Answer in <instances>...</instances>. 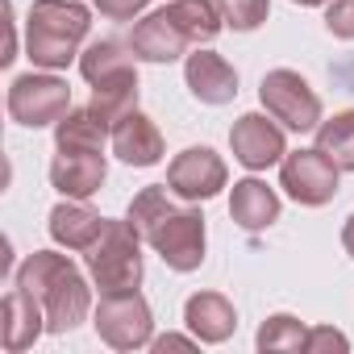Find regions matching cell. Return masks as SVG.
<instances>
[{"instance_id":"obj_1","label":"cell","mask_w":354,"mask_h":354,"mask_svg":"<svg viewBox=\"0 0 354 354\" xmlns=\"http://www.w3.org/2000/svg\"><path fill=\"white\" fill-rule=\"evenodd\" d=\"M17 288L30 292L46 313V333H71L92 313V288L67 254L34 250L17 267Z\"/></svg>"},{"instance_id":"obj_2","label":"cell","mask_w":354,"mask_h":354,"mask_svg":"<svg viewBox=\"0 0 354 354\" xmlns=\"http://www.w3.org/2000/svg\"><path fill=\"white\" fill-rule=\"evenodd\" d=\"M92 30V13L80 0H34L26 17V55L42 71H67L80 63V46Z\"/></svg>"},{"instance_id":"obj_3","label":"cell","mask_w":354,"mask_h":354,"mask_svg":"<svg viewBox=\"0 0 354 354\" xmlns=\"http://www.w3.org/2000/svg\"><path fill=\"white\" fill-rule=\"evenodd\" d=\"M84 259H88V275L100 288V296L142 288V234L129 221H109L96 246L84 250Z\"/></svg>"},{"instance_id":"obj_4","label":"cell","mask_w":354,"mask_h":354,"mask_svg":"<svg viewBox=\"0 0 354 354\" xmlns=\"http://www.w3.org/2000/svg\"><path fill=\"white\" fill-rule=\"evenodd\" d=\"M263 109L292 133H317L321 125V96L308 88V80L292 67H275L259 84Z\"/></svg>"},{"instance_id":"obj_5","label":"cell","mask_w":354,"mask_h":354,"mask_svg":"<svg viewBox=\"0 0 354 354\" xmlns=\"http://www.w3.org/2000/svg\"><path fill=\"white\" fill-rule=\"evenodd\" d=\"M71 113V88L55 71H30L9 84V117L26 129L59 125Z\"/></svg>"},{"instance_id":"obj_6","label":"cell","mask_w":354,"mask_h":354,"mask_svg":"<svg viewBox=\"0 0 354 354\" xmlns=\"http://www.w3.org/2000/svg\"><path fill=\"white\" fill-rule=\"evenodd\" d=\"M96 337L113 350H142L154 342V313L146 304L142 292H113L100 296L96 313H92Z\"/></svg>"},{"instance_id":"obj_7","label":"cell","mask_w":354,"mask_h":354,"mask_svg":"<svg viewBox=\"0 0 354 354\" xmlns=\"http://www.w3.org/2000/svg\"><path fill=\"white\" fill-rule=\"evenodd\" d=\"M146 246L171 267V271H196L205 263V217L196 205H175L150 234Z\"/></svg>"},{"instance_id":"obj_8","label":"cell","mask_w":354,"mask_h":354,"mask_svg":"<svg viewBox=\"0 0 354 354\" xmlns=\"http://www.w3.org/2000/svg\"><path fill=\"white\" fill-rule=\"evenodd\" d=\"M279 188L304 205V209H321L337 196L342 188V167L325 154V150H288L279 162Z\"/></svg>"},{"instance_id":"obj_9","label":"cell","mask_w":354,"mask_h":354,"mask_svg":"<svg viewBox=\"0 0 354 354\" xmlns=\"http://www.w3.org/2000/svg\"><path fill=\"white\" fill-rule=\"evenodd\" d=\"M230 180V171H225V158L209 146H188L171 158L167 167V188L188 201V205H201V201H213Z\"/></svg>"},{"instance_id":"obj_10","label":"cell","mask_w":354,"mask_h":354,"mask_svg":"<svg viewBox=\"0 0 354 354\" xmlns=\"http://www.w3.org/2000/svg\"><path fill=\"white\" fill-rule=\"evenodd\" d=\"M230 146L246 171H267V167L283 162V154H288L283 125L271 113H242L230 129Z\"/></svg>"},{"instance_id":"obj_11","label":"cell","mask_w":354,"mask_h":354,"mask_svg":"<svg viewBox=\"0 0 354 354\" xmlns=\"http://www.w3.org/2000/svg\"><path fill=\"white\" fill-rule=\"evenodd\" d=\"M104 180H109V162L96 150H55V158H50V184L71 201L96 196L104 188Z\"/></svg>"},{"instance_id":"obj_12","label":"cell","mask_w":354,"mask_h":354,"mask_svg":"<svg viewBox=\"0 0 354 354\" xmlns=\"http://www.w3.org/2000/svg\"><path fill=\"white\" fill-rule=\"evenodd\" d=\"M129 46H133V59H142V63H175V59L188 55L192 42L184 38V30L175 26V17L167 9H158V13H146L133 26Z\"/></svg>"},{"instance_id":"obj_13","label":"cell","mask_w":354,"mask_h":354,"mask_svg":"<svg viewBox=\"0 0 354 354\" xmlns=\"http://www.w3.org/2000/svg\"><path fill=\"white\" fill-rule=\"evenodd\" d=\"M0 317H5V321H0V342H5L9 354L30 350V346L46 333V313H42V304H38L30 292H21V288H13V292L5 296Z\"/></svg>"},{"instance_id":"obj_14","label":"cell","mask_w":354,"mask_h":354,"mask_svg":"<svg viewBox=\"0 0 354 354\" xmlns=\"http://www.w3.org/2000/svg\"><path fill=\"white\" fill-rule=\"evenodd\" d=\"M184 80H188V88H192V96H196L201 104H230V100L238 96V71H234L221 55H213V50L188 55Z\"/></svg>"},{"instance_id":"obj_15","label":"cell","mask_w":354,"mask_h":354,"mask_svg":"<svg viewBox=\"0 0 354 354\" xmlns=\"http://www.w3.org/2000/svg\"><path fill=\"white\" fill-rule=\"evenodd\" d=\"M184 325L192 329L196 342L221 346V342L234 337L238 313H234V304H230L221 292H196V296H188V304H184Z\"/></svg>"},{"instance_id":"obj_16","label":"cell","mask_w":354,"mask_h":354,"mask_svg":"<svg viewBox=\"0 0 354 354\" xmlns=\"http://www.w3.org/2000/svg\"><path fill=\"white\" fill-rule=\"evenodd\" d=\"M109 146L129 167H154V162H162V133H158V125L146 113H129L125 121H117Z\"/></svg>"},{"instance_id":"obj_17","label":"cell","mask_w":354,"mask_h":354,"mask_svg":"<svg viewBox=\"0 0 354 354\" xmlns=\"http://www.w3.org/2000/svg\"><path fill=\"white\" fill-rule=\"evenodd\" d=\"M104 225L109 221L96 209H88L84 201H71V196L50 209V238L59 246H67V250H80V254L96 246V238L104 234Z\"/></svg>"},{"instance_id":"obj_18","label":"cell","mask_w":354,"mask_h":354,"mask_svg":"<svg viewBox=\"0 0 354 354\" xmlns=\"http://www.w3.org/2000/svg\"><path fill=\"white\" fill-rule=\"evenodd\" d=\"M230 217L242 230L259 234V230H267V225L279 221V196L263 180H254V175H250V180H238L234 192H230Z\"/></svg>"},{"instance_id":"obj_19","label":"cell","mask_w":354,"mask_h":354,"mask_svg":"<svg viewBox=\"0 0 354 354\" xmlns=\"http://www.w3.org/2000/svg\"><path fill=\"white\" fill-rule=\"evenodd\" d=\"M138 71L129 67V71H117V75H109V80H100V84H92V113L113 129L117 121H125L129 113H138Z\"/></svg>"},{"instance_id":"obj_20","label":"cell","mask_w":354,"mask_h":354,"mask_svg":"<svg viewBox=\"0 0 354 354\" xmlns=\"http://www.w3.org/2000/svg\"><path fill=\"white\" fill-rule=\"evenodd\" d=\"M113 138V129L88 109H71L59 125H55V150H96L104 154V142Z\"/></svg>"},{"instance_id":"obj_21","label":"cell","mask_w":354,"mask_h":354,"mask_svg":"<svg viewBox=\"0 0 354 354\" xmlns=\"http://www.w3.org/2000/svg\"><path fill=\"white\" fill-rule=\"evenodd\" d=\"M167 13L175 17V26L184 30V38L192 46H205L221 34V9H217V0H171Z\"/></svg>"},{"instance_id":"obj_22","label":"cell","mask_w":354,"mask_h":354,"mask_svg":"<svg viewBox=\"0 0 354 354\" xmlns=\"http://www.w3.org/2000/svg\"><path fill=\"white\" fill-rule=\"evenodd\" d=\"M129 50H133V46H125V42H117V38H100V42H92V46L80 55V75H84L88 84H100V80H109V75H117V71H129V67H133Z\"/></svg>"},{"instance_id":"obj_23","label":"cell","mask_w":354,"mask_h":354,"mask_svg":"<svg viewBox=\"0 0 354 354\" xmlns=\"http://www.w3.org/2000/svg\"><path fill=\"white\" fill-rule=\"evenodd\" d=\"M304 342H308V325L300 317H292V313L267 317L259 325V337H254V346L263 354H292V350H304Z\"/></svg>"},{"instance_id":"obj_24","label":"cell","mask_w":354,"mask_h":354,"mask_svg":"<svg viewBox=\"0 0 354 354\" xmlns=\"http://www.w3.org/2000/svg\"><path fill=\"white\" fill-rule=\"evenodd\" d=\"M317 150H325L342 171H354V109L333 113L317 125Z\"/></svg>"},{"instance_id":"obj_25","label":"cell","mask_w":354,"mask_h":354,"mask_svg":"<svg viewBox=\"0 0 354 354\" xmlns=\"http://www.w3.org/2000/svg\"><path fill=\"white\" fill-rule=\"evenodd\" d=\"M217 9H221V21L230 30H238V34L259 30L267 21V13H271L267 0H217Z\"/></svg>"},{"instance_id":"obj_26","label":"cell","mask_w":354,"mask_h":354,"mask_svg":"<svg viewBox=\"0 0 354 354\" xmlns=\"http://www.w3.org/2000/svg\"><path fill=\"white\" fill-rule=\"evenodd\" d=\"M325 30L342 42H354V0H329L325 9Z\"/></svg>"},{"instance_id":"obj_27","label":"cell","mask_w":354,"mask_h":354,"mask_svg":"<svg viewBox=\"0 0 354 354\" xmlns=\"http://www.w3.org/2000/svg\"><path fill=\"white\" fill-rule=\"evenodd\" d=\"M304 350H308V354H329V350L346 354V350H350V337H346V333H337L333 325H317V329H308Z\"/></svg>"},{"instance_id":"obj_28","label":"cell","mask_w":354,"mask_h":354,"mask_svg":"<svg viewBox=\"0 0 354 354\" xmlns=\"http://www.w3.org/2000/svg\"><path fill=\"white\" fill-rule=\"evenodd\" d=\"M150 0H96V13L109 17V21H133L146 13Z\"/></svg>"},{"instance_id":"obj_29","label":"cell","mask_w":354,"mask_h":354,"mask_svg":"<svg viewBox=\"0 0 354 354\" xmlns=\"http://www.w3.org/2000/svg\"><path fill=\"white\" fill-rule=\"evenodd\" d=\"M192 342H196V337H180V333H167V337H154L150 346H154L158 354H167V350H188Z\"/></svg>"},{"instance_id":"obj_30","label":"cell","mask_w":354,"mask_h":354,"mask_svg":"<svg viewBox=\"0 0 354 354\" xmlns=\"http://www.w3.org/2000/svg\"><path fill=\"white\" fill-rule=\"evenodd\" d=\"M342 246H346V254L354 259V213L346 217V225H342Z\"/></svg>"},{"instance_id":"obj_31","label":"cell","mask_w":354,"mask_h":354,"mask_svg":"<svg viewBox=\"0 0 354 354\" xmlns=\"http://www.w3.org/2000/svg\"><path fill=\"white\" fill-rule=\"evenodd\" d=\"M292 5H304V9H317V5H329V0H292Z\"/></svg>"}]
</instances>
